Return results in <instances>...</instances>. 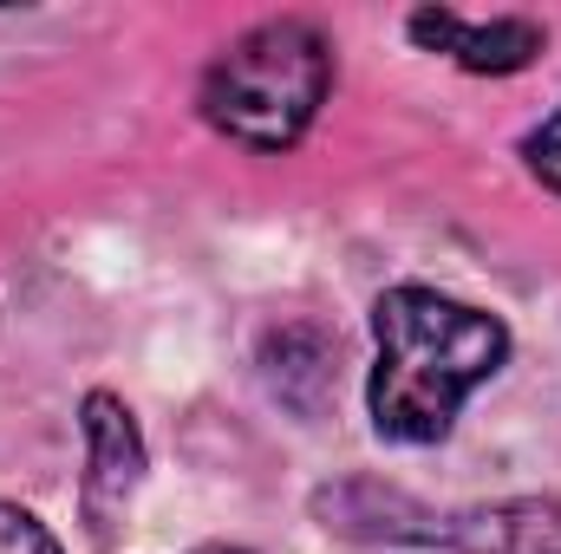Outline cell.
Here are the masks:
<instances>
[{
    "label": "cell",
    "instance_id": "cell-3",
    "mask_svg": "<svg viewBox=\"0 0 561 554\" xmlns=\"http://www.w3.org/2000/svg\"><path fill=\"white\" fill-rule=\"evenodd\" d=\"M85 516L99 535H112V522L125 516L131 489L144 476V437H138V417L118 392H92L85 399Z\"/></svg>",
    "mask_w": 561,
    "mask_h": 554
},
{
    "label": "cell",
    "instance_id": "cell-8",
    "mask_svg": "<svg viewBox=\"0 0 561 554\" xmlns=\"http://www.w3.org/2000/svg\"><path fill=\"white\" fill-rule=\"evenodd\" d=\"M556 554H561V549H556Z\"/></svg>",
    "mask_w": 561,
    "mask_h": 554
},
{
    "label": "cell",
    "instance_id": "cell-1",
    "mask_svg": "<svg viewBox=\"0 0 561 554\" xmlns=\"http://www.w3.org/2000/svg\"><path fill=\"white\" fill-rule=\"evenodd\" d=\"M379 366L366 385L373 430L386 443H437L463 412V399L503 372L510 326L470 300H450L437 287H386L373 307Z\"/></svg>",
    "mask_w": 561,
    "mask_h": 554
},
{
    "label": "cell",
    "instance_id": "cell-4",
    "mask_svg": "<svg viewBox=\"0 0 561 554\" xmlns=\"http://www.w3.org/2000/svg\"><path fill=\"white\" fill-rule=\"evenodd\" d=\"M412 39H419L424 53L457 59L463 72H483V79H510V72H523L542 53V26L523 20V13L463 20L450 7H424V13H412Z\"/></svg>",
    "mask_w": 561,
    "mask_h": 554
},
{
    "label": "cell",
    "instance_id": "cell-7",
    "mask_svg": "<svg viewBox=\"0 0 561 554\" xmlns=\"http://www.w3.org/2000/svg\"><path fill=\"white\" fill-rule=\"evenodd\" d=\"M196 554H249V549H196Z\"/></svg>",
    "mask_w": 561,
    "mask_h": 554
},
{
    "label": "cell",
    "instance_id": "cell-5",
    "mask_svg": "<svg viewBox=\"0 0 561 554\" xmlns=\"http://www.w3.org/2000/svg\"><path fill=\"white\" fill-rule=\"evenodd\" d=\"M0 554H66V549L53 542V529H46L33 509L0 503Z\"/></svg>",
    "mask_w": 561,
    "mask_h": 554
},
{
    "label": "cell",
    "instance_id": "cell-6",
    "mask_svg": "<svg viewBox=\"0 0 561 554\" xmlns=\"http://www.w3.org/2000/svg\"><path fill=\"white\" fill-rule=\"evenodd\" d=\"M523 157H529V176H536V183H549V189L561 196V105L536 125V131H529V138H523Z\"/></svg>",
    "mask_w": 561,
    "mask_h": 554
},
{
    "label": "cell",
    "instance_id": "cell-2",
    "mask_svg": "<svg viewBox=\"0 0 561 554\" xmlns=\"http://www.w3.org/2000/svg\"><path fill=\"white\" fill-rule=\"evenodd\" d=\"M327 92H333V39L300 13H280L236 33L209 59L196 105L216 138L242 143L255 157H280L307 138Z\"/></svg>",
    "mask_w": 561,
    "mask_h": 554
}]
</instances>
